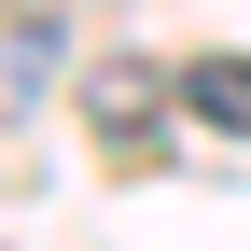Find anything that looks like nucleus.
Returning <instances> with one entry per match:
<instances>
[{"label":"nucleus","instance_id":"1","mask_svg":"<svg viewBox=\"0 0 251 251\" xmlns=\"http://www.w3.org/2000/svg\"><path fill=\"white\" fill-rule=\"evenodd\" d=\"M181 112H196V126H237V140H251V56H196V70H181Z\"/></svg>","mask_w":251,"mask_h":251},{"label":"nucleus","instance_id":"2","mask_svg":"<svg viewBox=\"0 0 251 251\" xmlns=\"http://www.w3.org/2000/svg\"><path fill=\"white\" fill-rule=\"evenodd\" d=\"M140 112H153V84H140V70H98V126H112V140H126Z\"/></svg>","mask_w":251,"mask_h":251}]
</instances>
